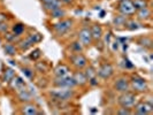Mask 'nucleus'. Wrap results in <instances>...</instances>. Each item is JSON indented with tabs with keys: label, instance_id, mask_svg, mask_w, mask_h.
<instances>
[{
	"label": "nucleus",
	"instance_id": "7c9ffc66",
	"mask_svg": "<svg viewBox=\"0 0 153 115\" xmlns=\"http://www.w3.org/2000/svg\"><path fill=\"white\" fill-rule=\"evenodd\" d=\"M7 38L8 43H13V42H19V36H16L14 33H6L5 36Z\"/></svg>",
	"mask_w": 153,
	"mask_h": 115
},
{
	"label": "nucleus",
	"instance_id": "ddd939ff",
	"mask_svg": "<svg viewBox=\"0 0 153 115\" xmlns=\"http://www.w3.org/2000/svg\"><path fill=\"white\" fill-rule=\"evenodd\" d=\"M42 4H43V7L44 9H46L47 12H51L55 8L61 7L62 2L60 0H40Z\"/></svg>",
	"mask_w": 153,
	"mask_h": 115
},
{
	"label": "nucleus",
	"instance_id": "4468645a",
	"mask_svg": "<svg viewBox=\"0 0 153 115\" xmlns=\"http://www.w3.org/2000/svg\"><path fill=\"white\" fill-rule=\"evenodd\" d=\"M135 14H136L138 20H140V21H147V20L151 19L152 12H151V9H150L149 7H145V8H143V9L136 10Z\"/></svg>",
	"mask_w": 153,
	"mask_h": 115
},
{
	"label": "nucleus",
	"instance_id": "5701e85b",
	"mask_svg": "<svg viewBox=\"0 0 153 115\" xmlns=\"http://www.w3.org/2000/svg\"><path fill=\"white\" fill-rule=\"evenodd\" d=\"M4 51L6 52L8 55H15L16 54V47L12 43H7L6 45L4 46Z\"/></svg>",
	"mask_w": 153,
	"mask_h": 115
},
{
	"label": "nucleus",
	"instance_id": "dca6fc26",
	"mask_svg": "<svg viewBox=\"0 0 153 115\" xmlns=\"http://www.w3.org/2000/svg\"><path fill=\"white\" fill-rule=\"evenodd\" d=\"M17 98L20 101H23V102H30L32 100V94L28 90H25L24 88L21 89V90H17Z\"/></svg>",
	"mask_w": 153,
	"mask_h": 115
},
{
	"label": "nucleus",
	"instance_id": "a878e982",
	"mask_svg": "<svg viewBox=\"0 0 153 115\" xmlns=\"http://www.w3.org/2000/svg\"><path fill=\"white\" fill-rule=\"evenodd\" d=\"M15 77V73L12 70V69H6V71H5V74H4V81L5 82H12V79Z\"/></svg>",
	"mask_w": 153,
	"mask_h": 115
},
{
	"label": "nucleus",
	"instance_id": "412c9836",
	"mask_svg": "<svg viewBox=\"0 0 153 115\" xmlns=\"http://www.w3.org/2000/svg\"><path fill=\"white\" fill-rule=\"evenodd\" d=\"M113 22H114L115 27H117V28L121 27V25H126V23H127V16L120 14V15L115 16Z\"/></svg>",
	"mask_w": 153,
	"mask_h": 115
},
{
	"label": "nucleus",
	"instance_id": "f8f14e48",
	"mask_svg": "<svg viewBox=\"0 0 153 115\" xmlns=\"http://www.w3.org/2000/svg\"><path fill=\"white\" fill-rule=\"evenodd\" d=\"M21 112L25 115H37L39 114L38 107L31 102H25L21 107Z\"/></svg>",
	"mask_w": 153,
	"mask_h": 115
},
{
	"label": "nucleus",
	"instance_id": "cd10ccee",
	"mask_svg": "<svg viewBox=\"0 0 153 115\" xmlns=\"http://www.w3.org/2000/svg\"><path fill=\"white\" fill-rule=\"evenodd\" d=\"M13 83H14V88H15L16 90H21V89H23L24 88V82H23L22 78H20V77H14L13 79Z\"/></svg>",
	"mask_w": 153,
	"mask_h": 115
},
{
	"label": "nucleus",
	"instance_id": "f257e3e1",
	"mask_svg": "<svg viewBox=\"0 0 153 115\" xmlns=\"http://www.w3.org/2000/svg\"><path fill=\"white\" fill-rule=\"evenodd\" d=\"M51 97L54 100H59V101H67L74 98V91L68 88H58L56 90L51 91Z\"/></svg>",
	"mask_w": 153,
	"mask_h": 115
},
{
	"label": "nucleus",
	"instance_id": "f03ea898",
	"mask_svg": "<svg viewBox=\"0 0 153 115\" xmlns=\"http://www.w3.org/2000/svg\"><path fill=\"white\" fill-rule=\"evenodd\" d=\"M136 101H137L136 94L130 91L121 93V96L119 97V100H117L119 105L121 107H126V108H132L136 105Z\"/></svg>",
	"mask_w": 153,
	"mask_h": 115
},
{
	"label": "nucleus",
	"instance_id": "423d86ee",
	"mask_svg": "<svg viewBox=\"0 0 153 115\" xmlns=\"http://www.w3.org/2000/svg\"><path fill=\"white\" fill-rule=\"evenodd\" d=\"M54 85L58 88H68L73 89L74 86H76V82L74 79V77L71 76H63V77H56L54 79Z\"/></svg>",
	"mask_w": 153,
	"mask_h": 115
},
{
	"label": "nucleus",
	"instance_id": "7ed1b4c3",
	"mask_svg": "<svg viewBox=\"0 0 153 115\" xmlns=\"http://www.w3.org/2000/svg\"><path fill=\"white\" fill-rule=\"evenodd\" d=\"M73 27V20L70 19H63L59 22L54 23L53 24V30L55 31V33L58 36H62L66 32H68Z\"/></svg>",
	"mask_w": 153,
	"mask_h": 115
},
{
	"label": "nucleus",
	"instance_id": "a211bd4d",
	"mask_svg": "<svg viewBox=\"0 0 153 115\" xmlns=\"http://www.w3.org/2000/svg\"><path fill=\"white\" fill-rule=\"evenodd\" d=\"M54 74L56 77H63L67 76L69 74V68L66 65H59L56 68L54 69Z\"/></svg>",
	"mask_w": 153,
	"mask_h": 115
},
{
	"label": "nucleus",
	"instance_id": "aec40b11",
	"mask_svg": "<svg viewBox=\"0 0 153 115\" xmlns=\"http://www.w3.org/2000/svg\"><path fill=\"white\" fill-rule=\"evenodd\" d=\"M132 5L136 10H139V9L149 7V1L147 0H132Z\"/></svg>",
	"mask_w": 153,
	"mask_h": 115
},
{
	"label": "nucleus",
	"instance_id": "9d476101",
	"mask_svg": "<svg viewBox=\"0 0 153 115\" xmlns=\"http://www.w3.org/2000/svg\"><path fill=\"white\" fill-rule=\"evenodd\" d=\"M70 62L76 69H83L88 66V59L82 53H75L70 56Z\"/></svg>",
	"mask_w": 153,
	"mask_h": 115
},
{
	"label": "nucleus",
	"instance_id": "473e14b6",
	"mask_svg": "<svg viewBox=\"0 0 153 115\" xmlns=\"http://www.w3.org/2000/svg\"><path fill=\"white\" fill-rule=\"evenodd\" d=\"M40 55H42V54H40V51H39V50H36L35 52H32V54H31V59H32V60H37L38 58H40Z\"/></svg>",
	"mask_w": 153,
	"mask_h": 115
},
{
	"label": "nucleus",
	"instance_id": "72a5a7b5",
	"mask_svg": "<svg viewBox=\"0 0 153 115\" xmlns=\"http://www.w3.org/2000/svg\"><path fill=\"white\" fill-rule=\"evenodd\" d=\"M7 20V16L5 15L4 13H0V22H5Z\"/></svg>",
	"mask_w": 153,
	"mask_h": 115
},
{
	"label": "nucleus",
	"instance_id": "2f4dec72",
	"mask_svg": "<svg viewBox=\"0 0 153 115\" xmlns=\"http://www.w3.org/2000/svg\"><path fill=\"white\" fill-rule=\"evenodd\" d=\"M22 71L25 77H28V78H32L33 77V71L30 68H22Z\"/></svg>",
	"mask_w": 153,
	"mask_h": 115
},
{
	"label": "nucleus",
	"instance_id": "b1692460",
	"mask_svg": "<svg viewBox=\"0 0 153 115\" xmlns=\"http://www.w3.org/2000/svg\"><path fill=\"white\" fill-rule=\"evenodd\" d=\"M24 24H22V23H17V24H15L14 27H13V33L14 35H16V36H21L23 32H24Z\"/></svg>",
	"mask_w": 153,
	"mask_h": 115
},
{
	"label": "nucleus",
	"instance_id": "6ab92c4d",
	"mask_svg": "<svg viewBox=\"0 0 153 115\" xmlns=\"http://www.w3.org/2000/svg\"><path fill=\"white\" fill-rule=\"evenodd\" d=\"M50 13V16L52 17V19H62V17H65L66 16V10L63 9L62 7H59V8H55L53 10H51V12H48Z\"/></svg>",
	"mask_w": 153,
	"mask_h": 115
},
{
	"label": "nucleus",
	"instance_id": "4be33fe9",
	"mask_svg": "<svg viewBox=\"0 0 153 115\" xmlns=\"http://www.w3.org/2000/svg\"><path fill=\"white\" fill-rule=\"evenodd\" d=\"M139 25L140 24L137 21H135V20H127V23H126V28L130 31L137 30L138 28H139Z\"/></svg>",
	"mask_w": 153,
	"mask_h": 115
},
{
	"label": "nucleus",
	"instance_id": "9b49d317",
	"mask_svg": "<svg viewBox=\"0 0 153 115\" xmlns=\"http://www.w3.org/2000/svg\"><path fill=\"white\" fill-rule=\"evenodd\" d=\"M113 74H114V68H113V66L111 63H107V62L104 63V65H101L100 68L98 69V71H97V75L100 78H102V79L111 78Z\"/></svg>",
	"mask_w": 153,
	"mask_h": 115
},
{
	"label": "nucleus",
	"instance_id": "f3484780",
	"mask_svg": "<svg viewBox=\"0 0 153 115\" xmlns=\"http://www.w3.org/2000/svg\"><path fill=\"white\" fill-rule=\"evenodd\" d=\"M73 77H74V79H75V82H76V85L83 86V85H85L88 83V78H86L84 73H82V71H76Z\"/></svg>",
	"mask_w": 153,
	"mask_h": 115
},
{
	"label": "nucleus",
	"instance_id": "393cba45",
	"mask_svg": "<svg viewBox=\"0 0 153 115\" xmlns=\"http://www.w3.org/2000/svg\"><path fill=\"white\" fill-rule=\"evenodd\" d=\"M70 48H71V51L74 52V53H82V51H83V48H84V46L82 45L78 40L77 42H74L71 46H70Z\"/></svg>",
	"mask_w": 153,
	"mask_h": 115
},
{
	"label": "nucleus",
	"instance_id": "0eeeda50",
	"mask_svg": "<svg viewBox=\"0 0 153 115\" xmlns=\"http://www.w3.org/2000/svg\"><path fill=\"white\" fill-rule=\"evenodd\" d=\"M134 107H135L134 114L147 115V114H151L153 112V105L151 102H147V101H140V102L136 104Z\"/></svg>",
	"mask_w": 153,
	"mask_h": 115
},
{
	"label": "nucleus",
	"instance_id": "20e7f679",
	"mask_svg": "<svg viewBox=\"0 0 153 115\" xmlns=\"http://www.w3.org/2000/svg\"><path fill=\"white\" fill-rule=\"evenodd\" d=\"M117 10L127 17L134 16L136 13V9L132 5V0H121L117 5Z\"/></svg>",
	"mask_w": 153,
	"mask_h": 115
},
{
	"label": "nucleus",
	"instance_id": "39448f33",
	"mask_svg": "<svg viewBox=\"0 0 153 115\" xmlns=\"http://www.w3.org/2000/svg\"><path fill=\"white\" fill-rule=\"evenodd\" d=\"M129 82H130V88H132V90H135L136 92H145L147 90V88H149L147 82L145 79L137 76V75L131 77V79Z\"/></svg>",
	"mask_w": 153,
	"mask_h": 115
},
{
	"label": "nucleus",
	"instance_id": "bb28decb",
	"mask_svg": "<svg viewBox=\"0 0 153 115\" xmlns=\"http://www.w3.org/2000/svg\"><path fill=\"white\" fill-rule=\"evenodd\" d=\"M84 74H85V76H86V78H88V81L91 79V78H94V77L97 76V71L92 68V67H86Z\"/></svg>",
	"mask_w": 153,
	"mask_h": 115
},
{
	"label": "nucleus",
	"instance_id": "1a4fd4ad",
	"mask_svg": "<svg viewBox=\"0 0 153 115\" xmlns=\"http://www.w3.org/2000/svg\"><path fill=\"white\" fill-rule=\"evenodd\" d=\"M92 36H91V31H90V28H82L79 32H78V42L82 44V45L86 47V46H90L92 43Z\"/></svg>",
	"mask_w": 153,
	"mask_h": 115
},
{
	"label": "nucleus",
	"instance_id": "c85d7f7f",
	"mask_svg": "<svg viewBox=\"0 0 153 115\" xmlns=\"http://www.w3.org/2000/svg\"><path fill=\"white\" fill-rule=\"evenodd\" d=\"M139 44L142 46H144V47L151 48V47H152V40H151V38H149V37H144V38L140 39Z\"/></svg>",
	"mask_w": 153,
	"mask_h": 115
},
{
	"label": "nucleus",
	"instance_id": "f704fd0d",
	"mask_svg": "<svg viewBox=\"0 0 153 115\" xmlns=\"http://www.w3.org/2000/svg\"><path fill=\"white\" fill-rule=\"evenodd\" d=\"M62 4H66V5H70L73 2V0H60Z\"/></svg>",
	"mask_w": 153,
	"mask_h": 115
},
{
	"label": "nucleus",
	"instance_id": "c756f323",
	"mask_svg": "<svg viewBox=\"0 0 153 115\" xmlns=\"http://www.w3.org/2000/svg\"><path fill=\"white\" fill-rule=\"evenodd\" d=\"M116 114L119 115H130L134 114V112L131 111V108H126V107H121L116 111Z\"/></svg>",
	"mask_w": 153,
	"mask_h": 115
},
{
	"label": "nucleus",
	"instance_id": "2eb2a0df",
	"mask_svg": "<svg viewBox=\"0 0 153 115\" xmlns=\"http://www.w3.org/2000/svg\"><path fill=\"white\" fill-rule=\"evenodd\" d=\"M90 31H91V36L93 40H100L102 38V29L99 24H97V23L92 24Z\"/></svg>",
	"mask_w": 153,
	"mask_h": 115
},
{
	"label": "nucleus",
	"instance_id": "6e6552de",
	"mask_svg": "<svg viewBox=\"0 0 153 115\" xmlns=\"http://www.w3.org/2000/svg\"><path fill=\"white\" fill-rule=\"evenodd\" d=\"M114 90L116 92H127L130 90V82L126 76H121L119 78H116V81L114 82Z\"/></svg>",
	"mask_w": 153,
	"mask_h": 115
}]
</instances>
